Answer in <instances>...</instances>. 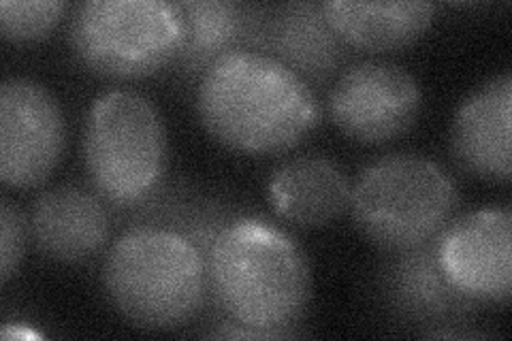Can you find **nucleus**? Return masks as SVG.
Here are the masks:
<instances>
[{
	"instance_id": "f257e3e1",
	"label": "nucleus",
	"mask_w": 512,
	"mask_h": 341,
	"mask_svg": "<svg viewBox=\"0 0 512 341\" xmlns=\"http://www.w3.org/2000/svg\"><path fill=\"white\" fill-rule=\"evenodd\" d=\"M197 113L224 148L271 156L308 139L320 122V103L308 81L280 60L235 50L201 75Z\"/></svg>"
},
{
	"instance_id": "f03ea898",
	"label": "nucleus",
	"mask_w": 512,
	"mask_h": 341,
	"mask_svg": "<svg viewBox=\"0 0 512 341\" xmlns=\"http://www.w3.org/2000/svg\"><path fill=\"white\" fill-rule=\"evenodd\" d=\"M207 282L227 320L271 339L293 337L312 299L306 250L282 226L259 216H237L224 226L207 256Z\"/></svg>"
},
{
	"instance_id": "7ed1b4c3",
	"label": "nucleus",
	"mask_w": 512,
	"mask_h": 341,
	"mask_svg": "<svg viewBox=\"0 0 512 341\" xmlns=\"http://www.w3.org/2000/svg\"><path fill=\"white\" fill-rule=\"evenodd\" d=\"M103 286L118 314L148 331L184 327L210 290L199 248L160 224H137L111 243Z\"/></svg>"
},
{
	"instance_id": "20e7f679",
	"label": "nucleus",
	"mask_w": 512,
	"mask_h": 341,
	"mask_svg": "<svg viewBox=\"0 0 512 341\" xmlns=\"http://www.w3.org/2000/svg\"><path fill=\"white\" fill-rule=\"evenodd\" d=\"M457 205V184L436 160L393 152L363 167L352 184L348 209L365 239L382 250L402 252L436 239Z\"/></svg>"
},
{
	"instance_id": "39448f33",
	"label": "nucleus",
	"mask_w": 512,
	"mask_h": 341,
	"mask_svg": "<svg viewBox=\"0 0 512 341\" xmlns=\"http://www.w3.org/2000/svg\"><path fill=\"white\" fill-rule=\"evenodd\" d=\"M84 162L109 203L133 207L152 199L167 171V131L154 101L137 90L96 96L84 124Z\"/></svg>"
},
{
	"instance_id": "423d86ee",
	"label": "nucleus",
	"mask_w": 512,
	"mask_h": 341,
	"mask_svg": "<svg viewBox=\"0 0 512 341\" xmlns=\"http://www.w3.org/2000/svg\"><path fill=\"white\" fill-rule=\"evenodd\" d=\"M69 39L94 73L148 77L178 58L184 18L169 0H88L73 9Z\"/></svg>"
},
{
	"instance_id": "0eeeda50",
	"label": "nucleus",
	"mask_w": 512,
	"mask_h": 341,
	"mask_svg": "<svg viewBox=\"0 0 512 341\" xmlns=\"http://www.w3.org/2000/svg\"><path fill=\"white\" fill-rule=\"evenodd\" d=\"M423 92L416 77L399 64L363 60L348 67L329 92V118L359 143H389L419 120Z\"/></svg>"
},
{
	"instance_id": "6e6552de",
	"label": "nucleus",
	"mask_w": 512,
	"mask_h": 341,
	"mask_svg": "<svg viewBox=\"0 0 512 341\" xmlns=\"http://www.w3.org/2000/svg\"><path fill=\"white\" fill-rule=\"evenodd\" d=\"M64 116L56 96L30 77L0 84V180L28 190L54 173L64 152Z\"/></svg>"
},
{
	"instance_id": "1a4fd4ad",
	"label": "nucleus",
	"mask_w": 512,
	"mask_h": 341,
	"mask_svg": "<svg viewBox=\"0 0 512 341\" xmlns=\"http://www.w3.org/2000/svg\"><path fill=\"white\" fill-rule=\"evenodd\" d=\"M442 271L478 305H500L512 292L510 207H483L451 220L436 237Z\"/></svg>"
},
{
	"instance_id": "9d476101",
	"label": "nucleus",
	"mask_w": 512,
	"mask_h": 341,
	"mask_svg": "<svg viewBox=\"0 0 512 341\" xmlns=\"http://www.w3.org/2000/svg\"><path fill=\"white\" fill-rule=\"evenodd\" d=\"M380 290L397 318L423 327H457L480 307L446 278L438 261L436 239L393 252L380 271Z\"/></svg>"
},
{
	"instance_id": "9b49d317",
	"label": "nucleus",
	"mask_w": 512,
	"mask_h": 341,
	"mask_svg": "<svg viewBox=\"0 0 512 341\" xmlns=\"http://www.w3.org/2000/svg\"><path fill=\"white\" fill-rule=\"evenodd\" d=\"M512 124V77L495 75L457 107L451 150L457 165L485 182H508Z\"/></svg>"
},
{
	"instance_id": "f8f14e48",
	"label": "nucleus",
	"mask_w": 512,
	"mask_h": 341,
	"mask_svg": "<svg viewBox=\"0 0 512 341\" xmlns=\"http://www.w3.org/2000/svg\"><path fill=\"white\" fill-rule=\"evenodd\" d=\"M28 226L37 250L64 265L84 263L99 254L111 231L101 194L73 184L41 192L30 205Z\"/></svg>"
},
{
	"instance_id": "ddd939ff",
	"label": "nucleus",
	"mask_w": 512,
	"mask_h": 341,
	"mask_svg": "<svg viewBox=\"0 0 512 341\" xmlns=\"http://www.w3.org/2000/svg\"><path fill=\"white\" fill-rule=\"evenodd\" d=\"M308 81H327L346 58V43L329 24L323 3H286L265 11L259 45Z\"/></svg>"
},
{
	"instance_id": "4468645a",
	"label": "nucleus",
	"mask_w": 512,
	"mask_h": 341,
	"mask_svg": "<svg viewBox=\"0 0 512 341\" xmlns=\"http://www.w3.org/2000/svg\"><path fill=\"white\" fill-rule=\"evenodd\" d=\"M352 184L338 162L306 154L282 162L269 175V201L286 222L318 229L338 220L350 205Z\"/></svg>"
},
{
	"instance_id": "2eb2a0df",
	"label": "nucleus",
	"mask_w": 512,
	"mask_h": 341,
	"mask_svg": "<svg viewBox=\"0 0 512 341\" xmlns=\"http://www.w3.org/2000/svg\"><path fill=\"white\" fill-rule=\"evenodd\" d=\"M184 43L175 58L182 73L201 77L224 54L256 50L265 22L263 7L231 0H182Z\"/></svg>"
},
{
	"instance_id": "dca6fc26",
	"label": "nucleus",
	"mask_w": 512,
	"mask_h": 341,
	"mask_svg": "<svg viewBox=\"0 0 512 341\" xmlns=\"http://www.w3.org/2000/svg\"><path fill=\"white\" fill-rule=\"evenodd\" d=\"M323 9L340 39L365 52L404 50L419 41L436 18V5L425 0H402V3L329 0L323 3Z\"/></svg>"
},
{
	"instance_id": "f3484780",
	"label": "nucleus",
	"mask_w": 512,
	"mask_h": 341,
	"mask_svg": "<svg viewBox=\"0 0 512 341\" xmlns=\"http://www.w3.org/2000/svg\"><path fill=\"white\" fill-rule=\"evenodd\" d=\"M167 207L169 209L163 214L167 222H163L160 226H167V229L190 239L205 256V261L207 256H210L224 226L237 218L233 216V211L224 207L222 203L210 201V199H197V197H190V194L188 199L186 197L171 199Z\"/></svg>"
},
{
	"instance_id": "a211bd4d",
	"label": "nucleus",
	"mask_w": 512,
	"mask_h": 341,
	"mask_svg": "<svg viewBox=\"0 0 512 341\" xmlns=\"http://www.w3.org/2000/svg\"><path fill=\"white\" fill-rule=\"evenodd\" d=\"M67 5L60 0H0V32L7 41L45 39L62 20Z\"/></svg>"
},
{
	"instance_id": "6ab92c4d",
	"label": "nucleus",
	"mask_w": 512,
	"mask_h": 341,
	"mask_svg": "<svg viewBox=\"0 0 512 341\" xmlns=\"http://www.w3.org/2000/svg\"><path fill=\"white\" fill-rule=\"evenodd\" d=\"M28 237V216L9 197L0 199V282L3 284L20 269Z\"/></svg>"
},
{
	"instance_id": "aec40b11",
	"label": "nucleus",
	"mask_w": 512,
	"mask_h": 341,
	"mask_svg": "<svg viewBox=\"0 0 512 341\" xmlns=\"http://www.w3.org/2000/svg\"><path fill=\"white\" fill-rule=\"evenodd\" d=\"M3 337L5 339H39L41 333H37L35 329H28L26 324H13V322H7L3 327Z\"/></svg>"
}]
</instances>
